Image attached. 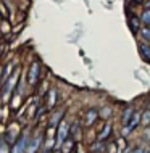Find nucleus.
Here are the masks:
<instances>
[{
  "label": "nucleus",
  "instance_id": "f257e3e1",
  "mask_svg": "<svg viewBox=\"0 0 150 153\" xmlns=\"http://www.w3.org/2000/svg\"><path fill=\"white\" fill-rule=\"evenodd\" d=\"M18 81H19V68H16L13 71V74L3 82L2 87H0V90H2V103H8L11 100V95L15 94Z\"/></svg>",
  "mask_w": 150,
  "mask_h": 153
},
{
  "label": "nucleus",
  "instance_id": "4be33fe9",
  "mask_svg": "<svg viewBox=\"0 0 150 153\" xmlns=\"http://www.w3.org/2000/svg\"><path fill=\"white\" fill-rule=\"evenodd\" d=\"M100 116L102 118H110L111 116V108H108V106H105V108H102V111H100Z\"/></svg>",
  "mask_w": 150,
  "mask_h": 153
},
{
  "label": "nucleus",
  "instance_id": "423d86ee",
  "mask_svg": "<svg viewBox=\"0 0 150 153\" xmlns=\"http://www.w3.org/2000/svg\"><path fill=\"white\" fill-rule=\"evenodd\" d=\"M44 143V135L42 134H37V135H32L31 140L28 143V148H26V153H37L40 150Z\"/></svg>",
  "mask_w": 150,
  "mask_h": 153
},
{
  "label": "nucleus",
  "instance_id": "c85d7f7f",
  "mask_svg": "<svg viewBox=\"0 0 150 153\" xmlns=\"http://www.w3.org/2000/svg\"><path fill=\"white\" fill-rule=\"evenodd\" d=\"M2 19H3V16H2V15H0V23H2Z\"/></svg>",
  "mask_w": 150,
  "mask_h": 153
},
{
  "label": "nucleus",
  "instance_id": "5701e85b",
  "mask_svg": "<svg viewBox=\"0 0 150 153\" xmlns=\"http://www.w3.org/2000/svg\"><path fill=\"white\" fill-rule=\"evenodd\" d=\"M142 37L147 40V42H150V27L149 26H145L144 29H142Z\"/></svg>",
  "mask_w": 150,
  "mask_h": 153
},
{
  "label": "nucleus",
  "instance_id": "7ed1b4c3",
  "mask_svg": "<svg viewBox=\"0 0 150 153\" xmlns=\"http://www.w3.org/2000/svg\"><path fill=\"white\" fill-rule=\"evenodd\" d=\"M69 129H71V126H69L65 119L60 123V126L57 127V147H55L57 150H60V147L69 139Z\"/></svg>",
  "mask_w": 150,
  "mask_h": 153
},
{
  "label": "nucleus",
  "instance_id": "412c9836",
  "mask_svg": "<svg viewBox=\"0 0 150 153\" xmlns=\"http://www.w3.org/2000/svg\"><path fill=\"white\" fill-rule=\"evenodd\" d=\"M103 148H105L103 142H97L95 145H92V148H90V150H92V153H100V150H103Z\"/></svg>",
  "mask_w": 150,
  "mask_h": 153
},
{
  "label": "nucleus",
  "instance_id": "6ab92c4d",
  "mask_svg": "<svg viewBox=\"0 0 150 153\" xmlns=\"http://www.w3.org/2000/svg\"><path fill=\"white\" fill-rule=\"evenodd\" d=\"M140 21H142L145 26H150V8L149 10H144L142 16H140Z\"/></svg>",
  "mask_w": 150,
  "mask_h": 153
},
{
  "label": "nucleus",
  "instance_id": "4468645a",
  "mask_svg": "<svg viewBox=\"0 0 150 153\" xmlns=\"http://www.w3.org/2000/svg\"><path fill=\"white\" fill-rule=\"evenodd\" d=\"M132 114H134V111H132V108H126V110H124V114H123V123L126 124V126L129 124V121H131Z\"/></svg>",
  "mask_w": 150,
  "mask_h": 153
},
{
  "label": "nucleus",
  "instance_id": "7c9ffc66",
  "mask_svg": "<svg viewBox=\"0 0 150 153\" xmlns=\"http://www.w3.org/2000/svg\"><path fill=\"white\" fill-rule=\"evenodd\" d=\"M147 153H150V147H149V148H147Z\"/></svg>",
  "mask_w": 150,
  "mask_h": 153
},
{
  "label": "nucleus",
  "instance_id": "cd10ccee",
  "mask_svg": "<svg viewBox=\"0 0 150 153\" xmlns=\"http://www.w3.org/2000/svg\"><path fill=\"white\" fill-rule=\"evenodd\" d=\"M53 153H61V150H57V148H55V150H53Z\"/></svg>",
  "mask_w": 150,
  "mask_h": 153
},
{
  "label": "nucleus",
  "instance_id": "f8f14e48",
  "mask_svg": "<svg viewBox=\"0 0 150 153\" xmlns=\"http://www.w3.org/2000/svg\"><path fill=\"white\" fill-rule=\"evenodd\" d=\"M97 116H99V114H97V111H95V110H89V111H87V113H86V126H92L94 121L97 119Z\"/></svg>",
  "mask_w": 150,
  "mask_h": 153
},
{
  "label": "nucleus",
  "instance_id": "a211bd4d",
  "mask_svg": "<svg viewBox=\"0 0 150 153\" xmlns=\"http://www.w3.org/2000/svg\"><path fill=\"white\" fill-rule=\"evenodd\" d=\"M140 53H142V56L145 60L150 61V45H145V44L140 45Z\"/></svg>",
  "mask_w": 150,
  "mask_h": 153
},
{
  "label": "nucleus",
  "instance_id": "bb28decb",
  "mask_svg": "<svg viewBox=\"0 0 150 153\" xmlns=\"http://www.w3.org/2000/svg\"><path fill=\"white\" fill-rule=\"evenodd\" d=\"M42 153H53V150H42Z\"/></svg>",
  "mask_w": 150,
  "mask_h": 153
},
{
  "label": "nucleus",
  "instance_id": "20e7f679",
  "mask_svg": "<svg viewBox=\"0 0 150 153\" xmlns=\"http://www.w3.org/2000/svg\"><path fill=\"white\" fill-rule=\"evenodd\" d=\"M26 77H28V84L31 85V87H34L37 82H39V79H40V63L37 60H34L31 63Z\"/></svg>",
  "mask_w": 150,
  "mask_h": 153
},
{
  "label": "nucleus",
  "instance_id": "473e14b6",
  "mask_svg": "<svg viewBox=\"0 0 150 153\" xmlns=\"http://www.w3.org/2000/svg\"><path fill=\"white\" fill-rule=\"evenodd\" d=\"M0 36H2V32H0Z\"/></svg>",
  "mask_w": 150,
  "mask_h": 153
},
{
  "label": "nucleus",
  "instance_id": "39448f33",
  "mask_svg": "<svg viewBox=\"0 0 150 153\" xmlns=\"http://www.w3.org/2000/svg\"><path fill=\"white\" fill-rule=\"evenodd\" d=\"M31 140V135H29V131H24L19 139L16 140V143L11 147V153H26V148H28V143Z\"/></svg>",
  "mask_w": 150,
  "mask_h": 153
},
{
  "label": "nucleus",
  "instance_id": "f03ea898",
  "mask_svg": "<svg viewBox=\"0 0 150 153\" xmlns=\"http://www.w3.org/2000/svg\"><path fill=\"white\" fill-rule=\"evenodd\" d=\"M23 134V131H21V126H19L18 123H11L10 126L5 129V132H3V139L7 140L8 143H10L11 147L16 143V140L19 139V135Z\"/></svg>",
  "mask_w": 150,
  "mask_h": 153
},
{
  "label": "nucleus",
  "instance_id": "a878e982",
  "mask_svg": "<svg viewBox=\"0 0 150 153\" xmlns=\"http://www.w3.org/2000/svg\"><path fill=\"white\" fill-rule=\"evenodd\" d=\"M2 71H3V68L0 66V82H2Z\"/></svg>",
  "mask_w": 150,
  "mask_h": 153
},
{
  "label": "nucleus",
  "instance_id": "9b49d317",
  "mask_svg": "<svg viewBox=\"0 0 150 153\" xmlns=\"http://www.w3.org/2000/svg\"><path fill=\"white\" fill-rule=\"evenodd\" d=\"M74 148H76V142H74L73 139H68L63 145L60 147V150H61V153H73Z\"/></svg>",
  "mask_w": 150,
  "mask_h": 153
},
{
  "label": "nucleus",
  "instance_id": "f3484780",
  "mask_svg": "<svg viewBox=\"0 0 150 153\" xmlns=\"http://www.w3.org/2000/svg\"><path fill=\"white\" fill-rule=\"evenodd\" d=\"M10 23L7 21V19H2V23H0V32H2V36L3 34H8V32H10Z\"/></svg>",
  "mask_w": 150,
  "mask_h": 153
},
{
  "label": "nucleus",
  "instance_id": "6e6552de",
  "mask_svg": "<svg viewBox=\"0 0 150 153\" xmlns=\"http://www.w3.org/2000/svg\"><path fill=\"white\" fill-rule=\"evenodd\" d=\"M142 121V116H140V111H134V114H132V118H131V121H129V124L126 127L123 129V134L124 135H128L131 131H134L137 126H139V123Z\"/></svg>",
  "mask_w": 150,
  "mask_h": 153
},
{
  "label": "nucleus",
  "instance_id": "b1692460",
  "mask_svg": "<svg viewBox=\"0 0 150 153\" xmlns=\"http://www.w3.org/2000/svg\"><path fill=\"white\" fill-rule=\"evenodd\" d=\"M129 153H147V150H145V148H142V147H137V148H134V150L129 152Z\"/></svg>",
  "mask_w": 150,
  "mask_h": 153
},
{
  "label": "nucleus",
  "instance_id": "393cba45",
  "mask_svg": "<svg viewBox=\"0 0 150 153\" xmlns=\"http://www.w3.org/2000/svg\"><path fill=\"white\" fill-rule=\"evenodd\" d=\"M145 137H147V139H150V127H149L147 131H145Z\"/></svg>",
  "mask_w": 150,
  "mask_h": 153
},
{
  "label": "nucleus",
  "instance_id": "2f4dec72",
  "mask_svg": "<svg viewBox=\"0 0 150 153\" xmlns=\"http://www.w3.org/2000/svg\"><path fill=\"white\" fill-rule=\"evenodd\" d=\"M149 7H150V2H149Z\"/></svg>",
  "mask_w": 150,
  "mask_h": 153
},
{
  "label": "nucleus",
  "instance_id": "1a4fd4ad",
  "mask_svg": "<svg viewBox=\"0 0 150 153\" xmlns=\"http://www.w3.org/2000/svg\"><path fill=\"white\" fill-rule=\"evenodd\" d=\"M57 98H58V92H57V89L52 87V89L47 92V97H45V100H47V102H45V108H47V110H52L53 106L57 105V102H58Z\"/></svg>",
  "mask_w": 150,
  "mask_h": 153
},
{
  "label": "nucleus",
  "instance_id": "aec40b11",
  "mask_svg": "<svg viewBox=\"0 0 150 153\" xmlns=\"http://www.w3.org/2000/svg\"><path fill=\"white\" fill-rule=\"evenodd\" d=\"M131 29H132L134 34L139 32V19H137L136 16H132V18H131Z\"/></svg>",
  "mask_w": 150,
  "mask_h": 153
},
{
  "label": "nucleus",
  "instance_id": "0eeeda50",
  "mask_svg": "<svg viewBox=\"0 0 150 153\" xmlns=\"http://www.w3.org/2000/svg\"><path fill=\"white\" fill-rule=\"evenodd\" d=\"M65 111H66L65 108L53 111V113H52V116H50V119H49V127H52V129H57V127L60 126V123L63 121Z\"/></svg>",
  "mask_w": 150,
  "mask_h": 153
},
{
  "label": "nucleus",
  "instance_id": "9d476101",
  "mask_svg": "<svg viewBox=\"0 0 150 153\" xmlns=\"http://www.w3.org/2000/svg\"><path fill=\"white\" fill-rule=\"evenodd\" d=\"M110 134H111V124H105L102 132L97 135V142H105V140L110 137Z\"/></svg>",
  "mask_w": 150,
  "mask_h": 153
},
{
  "label": "nucleus",
  "instance_id": "ddd939ff",
  "mask_svg": "<svg viewBox=\"0 0 150 153\" xmlns=\"http://www.w3.org/2000/svg\"><path fill=\"white\" fill-rule=\"evenodd\" d=\"M0 153H11V145L3 139V135L0 139Z\"/></svg>",
  "mask_w": 150,
  "mask_h": 153
},
{
  "label": "nucleus",
  "instance_id": "dca6fc26",
  "mask_svg": "<svg viewBox=\"0 0 150 153\" xmlns=\"http://www.w3.org/2000/svg\"><path fill=\"white\" fill-rule=\"evenodd\" d=\"M142 124H144L145 127H150V103H149L147 110H145V113H144V116H142Z\"/></svg>",
  "mask_w": 150,
  "mask_h": 153
},
{
  "label": "nucleus",
  "instance_id": "c756f323",
  "mask_svg": "<svg viewBox=\"0 0 150 153\" xmlns=\"http://www.w3.org/2000/svg\"><path fill=\"white\" fill-rule=\"evenodd\" d=\"M73 153H78V148H74V152Z\"/></svg>",
  "mask_w": 150,
  "mask_h": 153
},
{
  "label": "nucleus",
  "instance_id": "2eb2a0df",
  "mask_svg": "<svg viewBox=\"0 0 150 153\" xmlns=\"http://www.w3.org/2000/svg\"><path fill=\"white\" fill-rule=\"evenodd\" d=\"M8 13H10V10L7 8V2L5 0H0V15L3 16V19L8 18Z\"/></svg>",
  "mask_w": 150,
  "mask_h": 153
}]
</instances>
